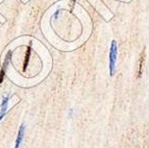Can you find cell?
Masks as SVG:
<instances>
[{
  "instance_id": "obj_7",
  "label": "cell",
  "mask_w": 149,
  "mask_h": 148,
  "mask_svg": "<svg viewBox=\"0 0 149 148\" xmlns=\"http://www.w3.org/2000/svg\"><path fill=\"white\" fill-rule=\"evenodd\" d=\"M71 1H72V5H74L75 4V1H76V0H71Z\"/></svg>"
},
{
  "instance_id": "obj_2",
  "label": "cell",
  "mask_w": 149,
  "mask_h": 148,
  "mask_svg": "<svg viewBox=\"0 0 149 148\" xmlns=\"http://www.w3.org/2000/svg\"><path fill=\"white\" fill-rule=\"evenodd\" d=\"M10 57H12V51H8L6 57H5L4 62H3V64H2V67H1V70H0V84L3 82L5 73H6V70H8V66L10 65Z\"/></svg>"
},
{
  "instance_id": "obj_3",
  "label": "cell",
  "mask_w": 149,
  "mask_h": 148,
  "mask_svg": "<svg viewBox=\"0 0 149 148\" xmlns=\"http://www.w3.org/2000/svg\"><path fill=\"white\" fill-rule=\"evenodd\" d=\"M24 133H25V125L24 124H21L20 128H19V131H18L17 139H16L15 148H20L21 143H22L23 139H24Z\"/></svg>"
},
{
  "instance_id": "obj_4",
  "label": "cell",
  "mask_w": 149,
  "mask_h": 148,
  "mask_svg": "<svg viewBox=\"0 0 149 148\" xmlns=\"http://www.w3.org/2000/svg\"><path fill=\"white\" fill-rule=\"evenodd\" d=\"M8 96L5 95L2 99V102H1V110H0V121L1 119L4 117L5 113H6V110H8Z\"/></svg>"
},
{
  "instance_id": "obj_5",
  "label": "cell",
  "mask_w": 149,
  "mask_h": 148,
  "mask_svg": "<svg viewBox=\"0 0 149 148\" xmlns=\"http://www.w3.org/2000/svg\"><path fill=\"white\" fill-rule=\"evenodd\" d=\"M30 54H31V43H29V46L26 48L24 62H23V71H26V68H27L28 63H29V59H30Z\"/></svg>"
},
{
  "instance_id": "obj_6",
  "label": "cell",
  "mask_w": 149,
  "mask_h": 148,
  "mask_svg": "<svg viewBox=\"0 0 149 148\" xmlns=\"http://www.w3.org/2000/svg\"><path fill=\"white\" fill-rule=\"evenodd\" d=\"M144 59H145V51L143 50V52L140 55L139 64H138V77H141L142 71H143V65H144Z\"/></svg>"
},
{
  "instance_id": "obj_1",
  "label": "cell",
  "mask_w": 149,
  "mask_h": 148,
  "mask_svg": "<svg viewBox=\"0 0 149 148\" xmlns=\"http://www.w3.org/2000/svg\"><path fill=\"white\" fill-rule=\"evenodd\" d=\"M118 57V45L116 41H113L111 45V49H109V75L113 76L116 69V62H117Z\"/></svg>"
}]
</instances>
